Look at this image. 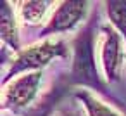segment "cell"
Wrapping results in <instances>:
<instances>
[{
    "instance_id": "obj_3",
    "label": "cell",
    "mask_w": 126,
    "mask_h": 116,
    "mask_svg": "<svg viewBox=\"0 0 126 116\" xmlns=\"http://www.w3.org/2000/svg\"><path fill=\"white\" fill-rule=\"evenodd\" d=\"M85 11H86V4H83V2H67V4H62V7L54 14L48 30L61 31V30L73 28L83 18Z\"/></svg>"
},
{
    "instance_id": "obj_5",
    "label": "cell",
    "mask_w": 126,
    "mask_h": 116,
    "mask_svg": "<svg viewBox=\"0 0 126 116\" xmlns=\"http://www.w3.org/2000/svg\"><path fill=\"white\" fill-rule=\"evenodd\" d=\"M102 56H104V64L109 73V76H114L117 68H119V59H121V45L119 38L116 33L104 30V43H102Z\"/></svg>"
},
{
    "instance_id": "obj_8",
    "label": "cell",
    "mask_w": 126,
    "mask_h": 116,
    "mask_svg": "<svg viewBox=\"0 0 126 116\" xmlns=\"http://www.w3.org/2000/svg\"><path fill=\"white\" fill-rule=\"evenodd\" d=\"M12 18H11V12L7 9V5H4L2 9V35L5 40H9L12 45L16 43V30H14V23H11Z\"/></svg>"
},
{
    "instance_id": "obj_1",
    "label": "cell",
    "mask_w": 126,
    "mask_h": 116,
    "mask_svg": "<svg viewBox=\"0 0 126 116\" xmlns=\"http://www.w3.org/2000/svg\"><path fill=\"white\" fill-rule=\"evenodd\" d=\"M74 71L79 80L97 81L93 73V52H92V38L90 33H85L76 42V57H74Z\"/></svg>"
},
{
    "instance_id": "obj_2",
    "label": "cell",
    "mask_w": 126,
    "mask_h": 116,
    "mask_svg": "<svg viewBox=\"0 0 126 116\" xmlns=\"http://www.w3.org/2000/svg\"><path fill=\"white\" fill-rule=\"evenodd\" d=\"M40 73H33L28 76L19 78L17 81L12 83V87L7 90V102H11L12 106H24L26 102H30L33 99V95L36 94L38 83H40Z\"/></svg>"
},
{
    "instance_id": "obj_6",
    "label": "cell",
    "mask_w": 126,
    "mask_h": 116,
    "mask_svg": "<svg viewBox=\"0 0 126 116\" xmlns=\"http://www.w3.org/2000/svg\"><path fill=\"white\" fill-rule=\"evenodd\" d=\"M47 2H30V4H24L23 5V18L26 19V21H30V23H38L42 18H43V14H45V11H47Z\"/></svg>"
},
{
    "instance_id": "obj_9",
    "label": "cell",
    "mask_w": 126,
    "mask_h": 116,
    "mask_svg": "<svg viewBox=\"0 0 126 116\" xmlns=\"http://www.w3.org/2000/svg\"><path fill=\"white\" fill-rule=\"evenodd\" d=\"M85 99H86V104H88V109H90L92 116H117L112 109L105 107L102 102H98V100H95L88 95H85Z\"/></svg>"
},
{
    "instance_id": "obj_10",
    "label": "cell",
    "mask_w": 126,
    "mask_h": 116,
    "mask_svg": "<svg viewBox=\"0 0 126 116\" xmlns=\"http://www.w3.org/2000/svg\"><path fill=\"white\" fill-rule=\"evenodd\" d=\"M69 116H73V114H69Z\"/></svg>"
},
{
    "instance_id": "obj_7",
    "label": "cell",
    "mask_w": 126,
    "mask_h": 116,
    "mask_svg": "<svg viewBox=\"0 0 126 116\" xmlns=\"http://www.w3.org/2000/svg\"><path fill=\"white\" fill-rule=\"evenodd\" d=\"M109 14L112 16L114 23H116L123 31H126V4H124V2L109 4Z\"/></svg>"
},
{
    "instance_id": "obj_4",
    "label": "cell",
    "mask_w": 126,
    "mask_h": 116,
    "mask_svg": "<svg viewBox=\"0 0 126 116\" xmlns=\"http://www.w3.org/2000/svg\"><path fill=\"white\" fill-rule=\"evenodd\" d=\"M59 47H61L59 43L45 42L43 45L28 49V50H26L24 54H21V57L16 61V62H17V68H35V66L45 64L50 57H54L55 54L61 52Z\"/></svg>"
}]
</instances>
